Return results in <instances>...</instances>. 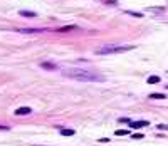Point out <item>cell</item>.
I'll list each match as a JSON object with an SVG mask.
<instances>
[{"label": "cell", "instance_id": "2e32d148", "mask_svg": "<svg viewBox=\"0 0 168 146\" xmlns=\"http://www.w3.org/2000/svg\"><path fill=\"white\" fill-rule=\"evenodd\" d=\"M158 129H168L167 124H158Z\"/></svg>", "mask_w": 168, "mask_h": 146}, {"label": "cell", "instance_id": "9c48e42d", "mask_svg": "<svg viewBox=\"0 0 168 146\" xmlns=\"http://www.w3.org/2000/svg\"><path fill=\"white\" fill-rule=\"evenodd\" d=\"M150 97L151 99H165L167 96L165 94H160V92H153V94H150Z\"/></svg>", "mask_w": 168, "mask_h": 146}, {"label": "cell", "instance_id": "5b68a950", "mask_svg": "<svg viewBox=\"0 0 168 146\" xmlns=\"http://www.w3.org/2000/svg\"><path fill=\"white\" fill-rule=\"evenodd\" d=\"M17 32L20 34H39V32H44L42 29H19Z\"/></svg>", "mask_w": 168, "mask_h": 146}, {"label": "cell", "instance_id": "9a60e30c", "mask_svg": "<svg viewBox=\"0 0 168 146\" xmlns=\"http://www.w3.org/2000/svg\"><path fill=\"white\" fill-rule=\"evenodd\" d=\"M9 129H10L9 126H2V124H0V131H9Z\"/></svg>", "mask_w": 168, "mask_h": 146}, {"label": "cell", "instance_id": "ba28073f", "mask_svg": "<svg viewBox=\"0 0 168 146\" xmlns=\"http://www.w3.org/2000/svg\"><path fill=\"white\" fill-rule=\"evenodd\" d=\"M61 134L62 136H74V129H61Z\"/></svg>", "mask_w": 168, "mask_h": 146}, {"label": "cell", "instance_id": "30bf717a", "mask_svg": "<svg viewBox=\"0 0 168 146\" xmlns=\"http://www.w3.org/2000/svg\"><path fill=\"white\" fill-rule=\"evenodd\" d=\"M156 82H160V77L158 76H150L148 77V84H156Z\"/></svg>", "mask_w": 168, "mask_h": 146}, {"label": "cell", "instance_id": "5bb4252c", "mask_svg": "<svg viewBox=\"0 0 168 146\" xmlns=\"http://www.w3.org/2000/svg\"><path fill=\"white\" fill-rule=\"evenodd\" d=\"M131 136H133V138H136V139H141V138H143V134H141V133H136V134H131Z\"/></svg>", "mask_w": 168, "mask_h": 146}, {"label": "cell", "instance_id": "277c9868", "mask_svg": "<svg viewBox=\"0 0 168 146\" xmlns=\"http://www.w3.org/2000/svg\"><path fill=\"white\" fill-rule=\"evenodd\" d=\"M32 109L30 108H27V106H22L19 109H15V116H24V114H30Z\"/></svg>", "mask_w": 168, "mask_h": 146}, {"label": "cell", "instance_id": "6da1fadb", "mask_svg": "<svg viewBox=\"0 0 168 146\" xmlns=\"http://www.w3.org/2000/svg\"><path fill=\"white\" fill-rule=\"evenodd\" d=\"M62 76L69 77V79H74V81H86V82H91V81H104V77L98 72L93 71H88V69H82V67H72V69H66L62 71Z\"/></svg>", "mask_w": 168, "mask_h": 146}, {"label": "cell", "instance_id": "e0dca14e", "mask_svg": "<svg viewBox=\"0 0 168 146\" xmlns=\"http://www.w3.org/2000/svg\"><path fill=\"white\" fill-rule=\"evenodd\" d=\"M167 87H168V86H167Z\"/></svg>", "mask_w": 168, "mask_h": 146}, {"label": "cell", "instance_id": "8fae6325", "mask_svg": "<svg viewBox=\"0 0 168 146\" xmlns=\"http://www.w3.org/2000/svg\"><path fill=\"white\" fill-rule=\"evenodd\" d=\"M72 29H76V25H67V27H61V29H57L59 32H66V30H72Z\"/></svg>", "mask_w": 168, "mask_h": 146}, {"label": "cell", "instance_id": "52a82bcc", "mask_svg": "<svg viewBox=\"0 0 168 146\" xmlns=\"http://www.w3.org/2000/svg\"><path fill=\"white\" fill-rule=\"evenodd\" d=\"M19 14L22 15V17H36V15H37V14L32 12V10H20Z\"/></svg>", "mask_w": 168, "mask_h": 146}, {"label": "cell", "instance_id": "7c38bea8", "mask_svg": "<svg viewBox=\"0 0 168 146\" xmlns=\"http://www.w3.org/2000/svg\"><path fill=\"white\" fill-rule=\"evenodd\" d=\"M114 134H116V136H125V134H128V131H126V129H118Z\"/></svg>", "mask_w": 168, "mask_h": 146}, {"label": "cell", "instance_id": "3957f363", "mask_svg": "<svg viewBox=\"0 0 168 146\" xmlns=\"http://www.w3.org/2000/svg\"><path fill=\"white\" fill-rule=\"evenodd\" d=\"M128 124H130V128H133V129H140V128H143V126H148L150 121H136V123H134V121H130Z\"/></svg>", "mask_w": 168, "mask_h": 146}, {"label": "cell", "instance_id": "8992f818", "mask_svg": "<svg viewBox=\"0 0 168 146\" xmlns=\"http://www.w3.org/2000/svg\"><path fill=\"white\" fill-rule=\"evenodd\" d=\"M40 67H44V69H47V71H54V69H57L56 64H51V62H42Z\"/></svg>", "mask_w": 168, "mask_h": 146}, {"label": "cell", "instance_id": "4fadbf2b", "mask_svg": "<svg viewBox=\"0 0 168 146\" xmlns=\"http://www.w3.org/2000/svg\"><path fill=\"white\" fill-rule=\"evenodd\" d=\"M126 14H130V15H136V17H143V14H140V12H131V10H128Z\"/></svg>", "mask_w": 168, "mask_h": 146}, {"label": "cell", "instance_id": "7a4b0ae2", "mask_svg": "<svg viewBox=\"0 0 168 146\" xmlns=\"http://www.w3.org/2000/svg\"><path fill=\"white\" fill-rule=\"evenodd\" d=\"M134 45H114V44H109V45H103L96 51V54H116V52H126V51H133Z\"/></svg>", "mask_w": 168, "mask_h": 146}]
</instances>
